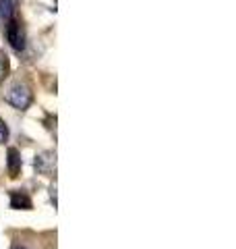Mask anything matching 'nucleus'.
<instances>
[{
    "mask_svg": "<svg viewBox=\"0 0 236 249\" xmlns=\"http://www.w3.org/2000/svg\"><path fill=\"white\" fill-rule=\"evenodd\" d=\"M4 100L13 108H17V110H27L31 102H34V93H31V89L25 83H15L9 88V91L4 93Z\"/></svg>",
    "mask_w": 236,
    "mask_h": 249,
    "instance_id": "f257e3e1",
    "label": "nucleus"
},
{
    "mask_svg": "<svg viewBox=\"0 0 236 249\" xmlns=\"http://www.w3.org/2000/svg\"><path fill=\"white\" fill-rule=\"evenodd\" d=\"M2 29H4V36H6V40H9V44H11V48L15 50V52H23L25 50V29H23V25H21V21L15 17V19H11L6 25H2Z\"/></svg>",
    "mask_w": 236,
    "mask_h": 249,
    "instance_id": "f03ea898",
    "label": "nucleus"
},
{
    "mask_svg": "<svg viewBox=\"0 0 236 249\" xmlns=\"http://www.w3.org/2000/svg\"><path fill=\"white\" fill-rule=\"evenodd\" d=\"M34 166L39 175H52L54 170H56V154L52 152H42L39 156H35L34 160Z\"/></svg>",
    "mask_w": 236,
    "mask_h": 249,
    "instance_id": "7ed1b4c3",
    "label": "nucleus"
},
{
    "mask_svg": "<svg viewBox=\"0 0 236 249\" xmlns=\"http://www.w3.org/2000/svg\"><path fill=\"white\" fill-rule=\"evenodd\" d=\"M17 17V0H0V23L6 25Z\"/></svg>",
    "mask_w": 236,
    "mask_h": 249,
    "instance_id": "20e7f679",
    "label": "nucleus"
},
{
    "mask_svg": "<svg viewBox=\"0 0 236 249\" xmlns=\"http://www.w3.org/2000/svg\"><path fill=\"white\" fill-rule=\"evenodd\" d=\"M11 208L15 210H31L34 208V204H31V197L27 196V191H13L11 193Z\"/></svg>",
    "mask_w": 236,
    "mask_h": 249,
    "instance_id": "39448f33",
    "label": "nucleus"
},
{
    "mask_svg": "<svg viewBox=\"0 0 236 249\" xmlns=\"http://www.w3.org/2000/svg\"><path fill=\"white\" fill-rule=\"evenodd\" d=\"M21 164H23V162H21L19 150H17V147H11V150H9V160H6V166H9L11 177H17V175H19Z\"/></svg>",
    "mask_w": 236,
    "mask_h": 249,
    "instance_id": "423d86ee",
    "label": "nucleus"
},
{
    "mask_svg": "<svg viewBox=\"0 0 236 249\" xmlns=\"http://www.w3.org/2000/svg\"><path fill=\"white\" fill-rule=\"evenodd\" d=\"M6 139H9V129H6V124L0 121V143H4Z\"/></svg>",
    "mask_w": 236,
    "mask_h": 249,
    "instance_id": "0eeeda50",
    "label": "nucleus"
},
{
    "mask_svg": "<svg viewBox=\"0 0 236 249\" xmlns=\"http://www.w3.org/2000/svg\"><path fill=\"white\" fill-rule=\"evenodd\" d=\"M4 73H6V58L0 54V79L4 77Z\"/></svg>",
    "mask_w": 236,
    "mask_h": 249,
    "instance_id": "6e6552de",
    "label": "nucleus"
},
{
    "mask_svg": "<svg viewBox=\"0 0 236 249\" xmlns=\"http://www.w3.org/2000/svg\"><path fill=\"white\" fill-rule=\"evenodd\" d=\"M11 249H27V247H25V245H21V243H15Z\"/></svg>",
    "mask_w": 236,
    "mask_h": 249,
    "instance_id": "1a4fd4ad",
    "label": "nucleus"
}]
</instances>
